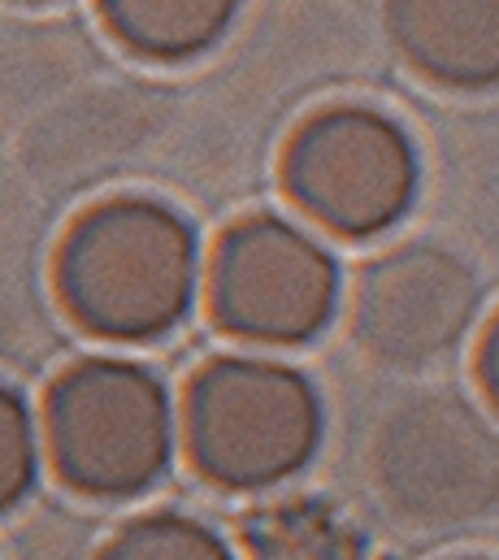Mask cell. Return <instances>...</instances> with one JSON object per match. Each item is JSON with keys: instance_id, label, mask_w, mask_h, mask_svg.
<instances>
[{"instance_id": "9", "label": "cell", "mask_w": 499, "mask_h": 560, "mask_svg": "<svg viewBox=\"0 0 499 560\" xmlns=\"http://www.w3.org/2000/svg\"><path fill=\"white\" fill-rule=\"evenodd\" d=\"M244 552L248 560H365V535L344 509L291 495L244 522Z\"/></svg>"}, {"instance_id": "11", "label": "cell", "mask_w": 499, "mask_h": 560, "mask_svg": "<svg viewBox=\"0 0 499 560\" xmlns=\"http://www.w3.org/2000/svg\"><path fill=\"white\" fill-rule=\"evenodd\" d=\"M101 560H240L231 544L187 513H148L123 526Z\"/></svg>"}, {"instance_id": "12", "label": "cell", "mask_w": 499, "mask_h": 560, "mask_svg": "<svg viewBox=\"0 0 499 560\" xmlns=\"http://www.w3.org/2000/svg\"><path fill=\"white\" fill-rule=\"evenodd\" d=\"M39 474V430L26 400L0 383V513L26 500Z\"/></svg>"}, {"instance_id": "8", "label": "cell", "mask_w": 499, "mask_h": 560, "mask_svg": "<svg viewBox=\"0 0 499 560\" xmlns=\"http://www.w3.org/2000/svg\"><path fill=\"white\" fill-rule=\"evenodd\" d=\"M395 48L434 83H499V0H386Z\"/></svg>"}, {"instance_id": "5", "label": "cell", "mask_w": 499, "mask_h": 560, "mask_svg": "<svg viewBox=\"0 0 499 560\" xmlns=\"http://www.w3.org/2000/svg\"><path fill=\"white\" fill-rule=\"evenodd\" d=\"M282 183L326 231L370 240L408 213L417 152L395 118L365 105H335L300 122L282 156Z\"/></svg>"}, {"instance_id": "6", "label": "cell", "mask_w": 499, "mask_h": 560, "mask_svg": "<svg viewBox=\"0 0 499 560\" xmlns=\"http://www.w3.org/2000/svg\"><path fill=\"white\" fill-rule=\"evenodd\" d=\"M339 304L335 257L278 213L240 218L213 253L209 308L213 322L248 343H309Z\"/></svg>"}, {"instance_id": "2", "label": "cell", "mask_w": 499, "mask_h": 560, "mask_svg": "<svg viewBox=\"0 0 499 560\" xmlns=\"http://www.w3.org/2000/svg\"><path fill=\"white\" fill-rule=\"evenodd\" d=\"M183 434L192 465L227 487L260 491L295 478L322 443L317 387L265 357H213L187 387Z\"/></svg>"}, {"instance_id": "10", "label": "cell", "mask_w": 499, "mask_h": 560, "mask_svg": "<svg viewBox=\"0 0 499 560\" xmlns=\"http://www.w3.org/2000/svg\"><path fill=\"white\" fill-rule=\"evenodd\" d=\"M235 9L240 0H101L109 31L156 61H183L213 48Z\"/></svg>"}, {"instance_id": "3", "label": "cell", "mask_w": 499, "mask_h": 560, "mask_svg": "<svg viewBox=\"0 0 499 560\" xmlns=\"http://www.w3.org/2000/svg\"><path fill=\"white\" fill-rule=\"evenodd\" d=\"M44 434L57 474L101 500L148 491L174 456V405L165 383L123 357L70 365L44 405Z\"/></svg>"}, {"instance_id": "4", "label": "cell", "mask_w": 499, "mask_h": 560, "mask_svg": "<svg viewBox=\"0 0 499 560\" xmlns=\"http://www.w3.org/2000/svg\"><path fill=\"white\" fill-rule=\"evenodd\" d=\"M382 504L417 530H461L499 509V430L452 392L417 396L374 439Z\"/></svg>"}, {"instance_id": "7", "label": "cell", "mask_w": 499, "mask_h": 560, "mask_svg": "<svg viewBox=\"0 0 499 560\" xmlns=\"http://www.w3.org/2000/svg\"><path fill=\"white\" fill-rule=\"evenodd\" d=\"M478 313L474 270L443 244H404L357 282V339L386 365H430L448 357Z\"/></svg>"}, {"instance_id": "1", "label": "cell", "mask_w": 499, "mask_h": 560, "mask_svg": "<svg viewBox=\"0 0 499 560\" xmlns=\"http://www.w3.org/2000/svg\"><path fill=\"white\" fill-rule=\"evenodd\" d=\"M200 244L192 222L143 196L88 209L61 253L57 291L70 317L114 343L170 335L196 304Z\"/></svg>"}, {"instance_id": "13", "label": "cell", "mask_w": 499, "mask_h": 560, "mask_svg": "<svg viewBox=\"0 0 499 560\" xmlns=\"http://www.w3.org/2000/svg\"><path fill=\"white\" fill-rule=\"evenodd\" d=\"M478 378H483V392L491 396V405L499 409V313L491 317L483 348H478Z\"/></svg>"}]
</instances>
